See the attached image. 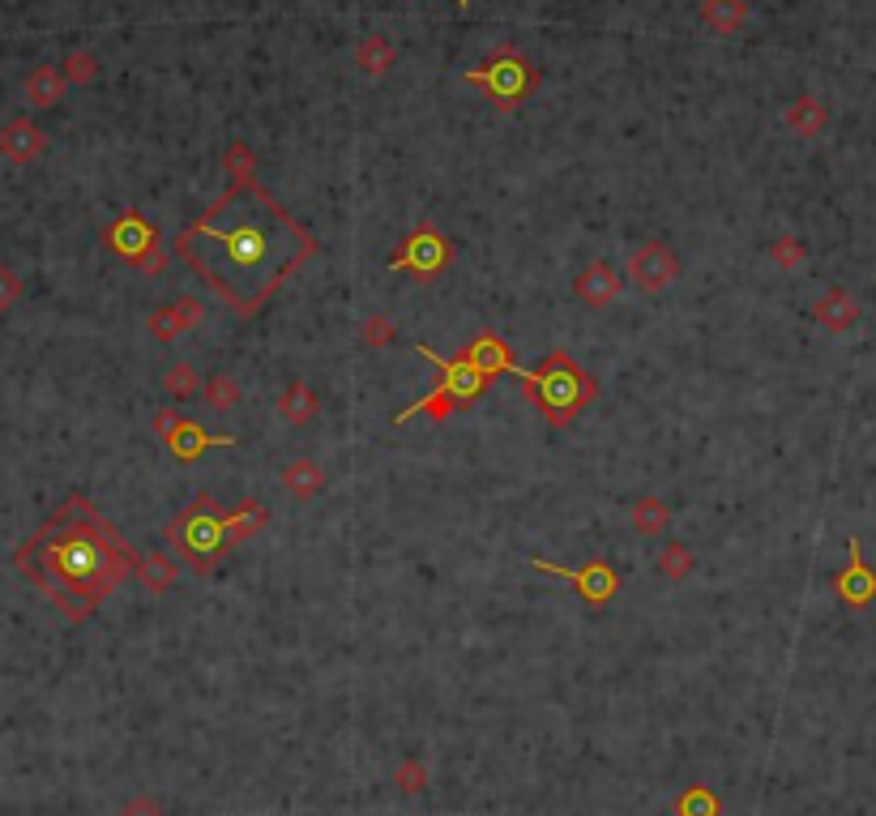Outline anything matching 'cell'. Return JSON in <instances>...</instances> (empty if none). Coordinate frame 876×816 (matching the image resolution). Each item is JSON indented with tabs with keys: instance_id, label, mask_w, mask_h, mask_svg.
<instances>
[{
	"instance_id": "cell-21",
	"label": "cell",
	"mask_w": 876,
	"mask_h": 816,
	"mask_svg": "<svg viewBox=\"0 0 876 816\" xmlns=\"http://www.w3.org/2000/svg\"><path fill=\"white\" fill-rule=\"evenodd\" d=\"M279 411H282V420L291 424V428H308L313 420H317V411H321V398H317V389L313 385H304V381H291V385L282 389V398H279Z\"/></svg>"
},
{
	"instance_id": "cell-16",
	"label": "cell",
	"mask_w": 876,
	"mask_h": 816,
	"mask_svg": "<svg viewBox=\"0 0 876 816\" xmlns=\"http://www.w3.org/2000/svg\"><path fill=\"white\" fill-rule=\"evenodd\" d=\"M223 526H227V547L248 544V539H257V535L270 526V508L261 505L257 496H248L244 505H236L232 513H223Z\"/></svg>"
},
{
	"instance_id": "cell-28",
	"label": "cell",
	"mask_w": 876,
	"mask_h": 816,
	"mask_svg": "<svg viewBox=\"0 0 876 816\" xmlns=\"http://www.w3.org/2000/svg\"><path fill=\"white\" fill-rule=\"evenodd\" d=\"M722 804L710 786H688L684 795L676 800V816H718Z\"/></svg>"
},
{
	"instance_id": "cell-3",
	"label": "cell",
	"mask_w": 876,
	"mask_h": 816,
	"mask_svg": "<svg viewBox=\"0 0 876 816\" xmlns=\"http://www.w3.org/2000/svg\"><path fill=\"white\" fill-rule=\"evenodd\" d=\"M521 398L539 411L548 428H569L598 398V381L564 347L548 350L530 372H521Z\"/></svg>"
},
{
	"instance_id": "cell-40",
	"label": "cell",
	"mask_w": 876,
	"mask_h": 816,
	"mask_svg": "<svg viewBox=\"0 0 876 816\" xmlns=\"http://www.w3.org/2000/svg\"><path fill=\"white\" fill-rule=\"evenodd\" d=\"M453 4H458V9H462V13H471V0H453Z\"/></svg>"
},
{
	"instance_id": "cell-31",
	"label": "cell",
	"mask_w": 876,
	"mask_h": 816,
	"mask_svg": "<svg viewBox=\"0 0 876 816\" xmlns=\"http://www.w3.org/2000/svg\"><path fill=\"white\" fill-rule=\"evenodd\" d=\"M804 257H808V248H804V239H796V235H783V239H774L770 244V261L778 266L783 273H791L804 266Z\"/></svg>"
},
{
	"instance_id": "cell-14",
	"label": "cell",
	"mask_w": 876,
	"mask_h": 816,
	"mask_svg": "<svg viewBox=\"0 0 876 816\" xmlns=\"http://www.w3.org/2000/svg\"><path fill=\"white\" fill-rule=\"evenodd\" d=\"M239 440L236 436H214V432H205L198 420H180L176 432H171V440H167V449H171V458L176 462H198L205 449H236Z\"/></svg>"
},
{
	"instance_id": "cell-27",
	"label": "cell",
	"mask_w": 876,
	"mask_h": 816,
	"mask_svg": "<svg viewBox=\"0 0 876 816\" xmlns=\"http://www.w3.org/2000/svg\"><path fill=\"white\" fill-rule=\"evenodd\" d=\"M239 398H244V393H239L232 372H214V377L205 381V402H210L218 415H232V411L239 406Z\"/></svg>"
},
{
	"instance_id": "cell-6",
	"label": "cell",
	"mask_w": 876,
	"mask_h": 816,
	"mask_svg": "<svg viewBox=\"0 0 876 816\" xmlns=\"http://www.w3.org/2000/svg\"><path fill=\"white\" fill-rule=\"evenodd\" d=\"M449 261H453V239L440 232L437 223L419 219L398 239V248L390 257V270H406L415 282H437L440 273L449 270Z\"/></svg>"
},
{
	"instance_id": "cell-39",
	"label": "cell",
	"mask_w": 876,
	"mask_h": 816,
	"mask_svg": "<svg viewBox=\"0 0 876 816\" xmlns=\"http://www.w3.org/2000/svg\"><path fill=\"white\" fill-rule=\"evenodd\" d=\"M120 816H162V808L150 795H137V800H128V804L120 808Z\"/></svg>"
},
{
	"instance_id": "cell-19",
	"label": "cell",
	"mask_w": 876,
	"mask_h": 816,
	"mask_svg": "<svg viewBox=\"0 0 876 816\" xmlns=\"http://www.w3.org/2000/svg\"><path fill=\"white\" fill-rule=\"evenodd\" d=\"M812 316H817L830 334H842V329H851V325L860 321V304H855V295H846L842 287H830V291L812 304Z\"/></svg>"
},
{
	"instance_id": "cell-34",
	"label": "cell",
	"mask_w": 876,
	"mask_h": 816,
	"mask_svg": "<svg viewBox=\"0 0 876 816\" xmlns=\"http://www.w3.org/2000/svg\"><path fill=\"white\" fill-rule=\"evenodd\" d=\"M180 329H184V325H180V312H176V304H162V309L150 312V334H155L159 343H171Z\"/></svg>"
},
{
	"instance_id": "cell-20",
	"label": "cell",
	"mask_w": 876,
	"mask_h": 816,
	"mask_svg": "<svg viewBox=\"0 0 876 816\" xmlns=\"http://www.w3.org/2000/svg\"><path fill=\"white\" fill-rule=\"evenodd\" d=\"M398 65V52H394V43H390V35H363V40L356 43V69L359 74H368V78H385L390 69Z\"/></svg>"
},
{
	"instance_id": "cell-22",
	"label": "cell",
	"mask_w": 876,
	"mask_h": 816,
	"mask_svg": "<svg viewBox=\"0 0 876 816\" xmlns=\"http://www.w3.org/2000/svg\"><path fill=\"white\" fill-rule=\"evenodd\" d=\"M137 582L146 585L150 594H167L171 585L180 582V565L167 556V551H146V556H137Z\"/></svg>"
},
{
	"instance_id": "cell-8",
	"label": "cell",
	"mask_w": 876,
	"mask_h": 816,
	"mask_svg": "<svg viewBox=\"0 0 876 816\" xmlns=\"http://www.w3.org/2000/svg\"><path fill=\"white\" fill-rule=\"evenodd\" d=\"M625 273H629V282L638 287L641 295H663V291L680 278V257L663 244V239H645V244L633 248Z\"/></svg>"
},
{
	"instance_id": "cell-32",
	"label": "cell",
	"mask_w": 876,
	"mask_h": 816,
	"mask_svg": "<svg viewBox=\"0 0 876 816\" xmlns=\"http://www.w3.org/2000/svg\"><path fill=\"white\" fill-rule=\"evenodd\" d=\"M394 786L406 791V795L428 791V770H424V761H419V757H406L398 770H394Z\"/></svg>"
},
{
	"instance_id": "cell-5",
	"label": "cell",
	"mask_w": 876,
	"mask_h": 816,
	"mask_svg": "<svg viewBox=\"0 0 876 816\" xmlns=\"http://www.w3.org/2000/svg\"><path fill=\"white\" fill-rule=\"evenodd\" d=\"M467 86H483L501 112H514L521 99L539 86V69L521 56L514 43H501L487 52L479 69H467Z\"/></svg>"
},
{
	"instance_id": "cell-15",
	"label": "cell",
	"mask_w": 876,
	"mask_h": 816,
	"mask_svg": "<svg viewBox=\"0 0 876 816\" xmlns=\"http://www.w3.org/2000/svg\"><path fill=\"white\" fill-rule=\"evenodd\" d=\"M43 150H47V133H43L35 120L18 116L0 128V155L9 158V163H35Z\"/></svg>"
},
{
	"instance_id": "cell-25",
	"label": "cell",
	"mask_w": 876,
	"mask_h": 816,
	"mask_svg": "<svg viewBox=\"0 0 876 816\" xmlns=\"http://www.w3.org/2000/svg\"><path fill=\"white\" fill-rule=\"evenodd\" d=\"M629 517H633V530H638V535L654 539V535H663V530L672 526L676 513H672V505H667L663 496H641V501H633Z\"/></svg>"
},
{
	"instance_id": "cell-38",
	"label": "cell",
	"mask_w": 876,
	"mask_h": 816,
	"mask_svg": "<svg viewBox=\"0 0 876 816\" xmlns=\"http://www.w3.org/2000/svg\"><path fill=\"white\" fill-rule=\"evenodd\" d=\"M180 420H184V415H180V411H167V406H162L159 415H155V436H159L162 445L171 440V432H176V424H180Z\"/></svg>"
},
{
	"instance_id": "cell-11",
	"label": "cell",
	"mask_w": 876,
	"mask_h": 816,
	"mask_svg": "<svg viewBox=\"0 0 876 816\" xmlns=\"http://www.w3.org/2000/svg\"><path fill=\"white\" fill-rule=\"evenodd\" d=\"M462 359L467 364H475L483 377H505V372H514V377H521L518 368V355L509 350V343L496 334V329H479L475 338H467V347H462Z\"/></svg>"
},
{
	"instance_id": "cell-24",
	"label": "cell",
	"mask_w": 876,
	"mask_h": 816,
	"mask_svg": "<svg viewBox=\"0 0 876 816\" xmlns=\"http://www.w3.org/2000/svg\"><path fill=\"white\" fill-rule=\"evenodd\" d=\"M783 120H787V128L799 133V137H817V133H826V124H830V108H826L821 99H812V94H799Z\"/></svg>"
},
{
	"instance_id": "cell-37",
	"label": "cell",
	"mask_w": 876,
	"mask_h": 816,
	"mask_svg": "<svg viewBox=\"0 0 876 816\" xmlns=\"http://www.w3.org/2000/svg\"><path fill=\"white\" fill-rule=\"evenodd\" d=\"M176 312H180V325H184V329L201 325V316H205L201 300H193V295H180V300H176Z\"/></svg>"
},
{
	"instance_id": "cell-13",
	"label": "cell",
	"mask_w": 876,
	"mask_h": 816,
	"mask_svg": "<svg viewBox=\"0 0 876 816\" xmlns=\"http://www.w3.org/2000/svg\"><path fill=\"white\" fill-rule=\"evenodd\" d=\"M620 291H625V273L616 270L611 261H591L573 278V295L582 304H591V309H607L611 300H620Z\"/></svg>"
},
{
	"instance_id": "cell-4",
	"label": "cell",
	"mask_w": 876,
	"mask_h": 816,
	"mask_svg": "<svg viewBox=\"0 0 876 816\" xmlns=\"http://www.w3.org/2000/svg\"><path fill=\"white\" fill-rule=\"evenodd\" d=\"M162 539H167V547H171L198 578L214 573V569L223 565V556H227V526H223V508H218V501H214L210 492L193 496L189 505L162 526Z\"/></svg>"
},
{
	"instance_id": "cell-26",
	"label": "cell",
	"mask_w": 876,
	"mask_h": 816,
	"mask_svg": "<svg viewBox=\"0 0 876 816\" xmlns=\"http://www.w3.org/2000/svg\"><path fill=\"white\" fill-rule=\"evenodd\" d=\"M654 569L667 578V582H684V578H693V569H697V556H693V547L688 544H667L659 547V560H654Z\"/></svg>"
},
{
	"instance_id": "cell-12",
	"label": "cell",
	"mask_w": 876,
	"mask_h": 816,
	"mask_svg": "<svg viewBox=\"0 0 876 816\" xmlns=\"http://www.w3.org/2000/svg\"><path fill=\"white\" fill-rule=\"evenodd\" d=\"M851 560H846V569L834 578V594L846 603V607H868L876 599V569L864 560V544L860 539H851Z\"/></svg>"
},
{
	"instance_id": "cell-7",
	"label": "cell",
	"mask_w": 876,
	"mask_h": 816,
	"mask_svg": "<svg viewBox=\"0 0 876 816\" xmlns=\"http://www.w3.org/2000/svg\"><path fill=\"white\" fill-rule=\"evenodd\" d=\"M103 244H108L116 257H124L128 266H137L146 278H159L162 266H167L159 227H155L150 219H142L137 210H124L116 223L103 232Z\"/></svg>"
},
{
	"instance_id": "cell-30",
	"label": "cell",
	"mask_w": 876,
	"mask_h": 816,
	"mask_svg": "<svg viewBox=\"0 0 876 816\" xmlns=\"http://www.w3.org/2000/svg\"><path fill=\"white\" fill-rule=\"evenodd\" d=\"M223 167H227V176H232L236 185H252V180H257V158H252V150H248L244 142H232V146H227Z\"/></svg>"
},
{
	"instance_id": "cell-35",
	"label": "cell",
	"mask_w": 876,
	"mask_h": 816,
	"mask_svg": "<svg viewBox=\"0 0 876 816\" xmlns=\"http://www.w3.org/2000/svg\"><path fill=\"white\" fill-rule=\"evenodd\" d=\"M398 334H394V321L390 316H372V321H363V343L368 347H390Z\"/></svg>"
},
{
	"instance_id": "cell-1",
	"label": "cell",
	"mask_w": 876,
	"mask_h": 816,
	"mask_svg": "<svg viewBox=\"0 0 876 816\" xmlns=\"http://www.w3.org/2000/svg\"><path fill=\"white\" fill-rule=\"evenodd\" d=\"M317 235L257 180H232L176 235L180 261H189L205 287L239 316H257L291 273L317 257Z\"/></svg>"
},
{
	"instance_id": "cell-29",
	"label": "cell",
	"mask_w": 876,
	"mask_h": 816,
	"mask_svg": "<svg viewBox=\"0 0 876 816\" xmlns=\"http://www.w3.org/2000/svg\"><path fill=\"white\" fill-rule=\"evenodd\" d=\"M162 389L171 393V398H193L201 389V377L193 364H171V368H162Z\"/></svg>"
},
{
	"instance_id": "cell-2",
	"label": "cell",
	"mask_w": 876,
	"mask_h": 816,
	"mask_svg": "<svg viewBox=\"0 0 876 816\" xmlns=\"http://www.w3.org/2000/svg\"><path fill=\"white\" fill-rule=\"evenodd\" d=\"M13 565L56 603L65 621L86 624L137 569V551L81 492H74L13 551Z\"/></svg>"
},
{
	"instance_id": "cell-9",
	"label": "cell",
	"mask_w": 876,
	"mask_h": 816,
	"mask_svg": "<svg viewBox=\"0 0 876 816\" xmlns=\"http://www.w3.org/2000/svg\"><path fill=\"white\" fill-rule=\"evenodd\" d=\"M415 350H419V355H424V359L437 368V389H445V393L458 402V411H462V406H475L479 398L492 389V377H483L475 364H467L462 355L445 359V355H437V350L428 347V343H419Z\"/></svg>"
},
{
	"instance_id": "cell-18",
	"label": "cell",
	"mask_w": 876,
	"mask_h": 816,
	"mask_svg": "<svg viewBox=\"0 0 876 816\" xmlns=\"http://www.w3.org/2000/svg\"><path fill=\"white\" fill-rule=\"evenodd\" d=\"M697 18H701L706 31H715V35L727 40V35H740V26L749 22V4L744 0H701Z\"/></svg>"
},
{
	"instance_id": "cell-33",
	"label": "cell",
	"mask_w": 876,
	"mask_h": 816,
	"mask_svg": "<svg viewBox=\"0 0 876 816\" xmlns=\"http://www.w3.org/2000/svg\"><path fill=\"white\" fill-rule=\"evenodd\" d=\"M99 78V56L94 52H69L65 56V81H78V86H86V81Z\"/></svg>"
},
{
	"instance_id": "cell-23",
	"label": "cell",
	"mask_w": 876,
	"mask_h": 816,
	"mask_svg": "<svg viewBox=\"0 0 876 816\" xmlns=\"http://www.w3.org/2000/svg\"><path fill=\"white\" fill-rule=\"evenodd\" d=\"M65 86H69V81H65V74H60L56 65H40V69L26 74V86H22V90H26V99H31L35 108H56V103L65 99Z\"/></svg>"
},
{
	"instance_id": "cell-17",
	"label": "cell",
	"mask_w": 876,
	"mask_h": 816,
	"mask_svg": "<svg viewBox=\"0 0 876 816\" xmlns=\"http://www.w3.org/2000/svg\"><path fill=\"white\" fill-rule=\"evenodd\" d=\"M282 488L295 496V501H313V496H321L325 492V483H329V474H325V467L321 462H313V458H295V462H287V467L279 470Z\"/></svg>"
},
{
	"instance_id": "cell-10",
	"label": "cell",
	"mask_w": 876,
	"mask_h": 816,
	"mask_svg": "<svg viewBox=\"0 0 876 816\" xmlns=\"http://www.w3.org/2000/svg\"><path fill=\"white\" fill-rule=\"evenodd\" d=\"M539 573H552V578H564V582L573 585L591 607H607L616 594H620V573L607 565V560H591V565H582V569H564V565H552V560H543V556H535L530 560Z\"/></svg>"
},
{
	"instance_id": "cell-36",
	"label": "cell",
	"mask_w": 876,
	"mask_h": 816,
	"mask_svg": "<svg viewBox=\"0 0 876 816\" xmlns=\"http://www.w3.org/2000/svg\"><path fill=\"white\" fill-rule=\"evenodd\" d=\"M22 295V282H18V273L9 270V266H0V312L13 309V300Z\"/></svg>"
}]
</instances>
